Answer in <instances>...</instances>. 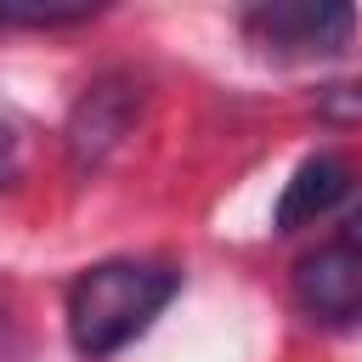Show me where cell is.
Instances as JSON below:
<instances>
[{"instance_id": "6", "label": "cell", "mask_w": 362, "mask_h": 362, "mask_svg": "<svg viewBox=\"0 0 362 362\" xmlns=\"http://www.w3.org/2000/svg\"><path fill=\"white\" fill-rule=\"evenodd\" d=\"M322 113L328 119H362V85H328L322 90Z\"/></svg>"}, {"instance_id": "9", "label": "cell", "mask_w": 362, "mask_h": 362, "mask_svg": "<svg viewBox=\"0 0 362 362\" xmlns=\"http://www.w3.org/2000/svg\"><path fill=\"white\" fill-rule=\"evenodd\" d=\"M0 28H6V6H0Z\"/></svg>"}, {"instance_id": "2", "label": "cell", "mask_w": 362, "mask_h": 362, "mask_svg": "<svg viewBox=\"0 0 362 362\" xmlns=\"http://www.w3.org/2000/svg\"><path fill=\"white\" fill-rule=\"evenodd\" d=\"M136 113H141V85H136V74H119V68H113V74L90 79L85 96L74 102V113H68V130H62L68 164H74L79 175L102 170V164L119 153V141L136 130Z\"/></svg>"}, {"instance_id": "3", "label": "cell", "mask_w": 362, "mask_h": 362, "mask_svg": "<svg viewBox=\"0 0 362 362\" xmlns=\"http://www.w3.org/2000/svg\"><path fill=\"white\" fill-rule=\"evenodd\" d=\"M294 305L322 328L362 322V255L345 243H322L294 260Z\"/></svg>"}, {"instance_id": "8", "label": "cell", "mask_w": 362, "mask_h": 362, "mask_svg": "<svg viewBox=\"0 0 362 362\" xmlns=\"http://www.w3.org/2000/svg\"><path fill=\"white\" fill-rule=\"evenodd\" d=\"M339 243H345V249H356V255H362V204H356V209H351V215H345V232H339Z\"/></svg>"}, {"instance_id": "4", "label": "cell", "mask_w": 362, "mask_h": 362, "mask_svg": "<svg viewBox=\"0 0 362 362\" xmlns=\"http://www.w3.org/2000/svg\"><path fill=\"white\" fill-rule=\"evenodd\" d=\"M249 34H260L277 51H305V57H334L351 40V6L339 0H277V6H255Z\"/></svg>"}, {"instance_id": "1", "label": "cell", "mask_w": 362, "mask_h": 362, "mask_svg": "<svg viewBox=\"0 0 362 362\" xmlns=\"http://www.w3.org/2000/svg\"><path fill=\"white\" fill-rule=\"evenodd\" d=\"M175 294L181 272L164 260H102L68 283V339L79 356L102 362L141 339Z\"/></svg>"}, {"instance_id": "7", "label": "cell", "mask_w": 362, "mask_h": 362, "mask_svg": "<svg viewBox=\"0 0 362 362\" xmlns=\"http://www.w3.org/2000/svg\"><path fill=\"white\" fill-rule=\"evenodd\" d=\"M17 170H23V141H17L11 124H0V187H11Z\"/></svg>"}, {"instance_id": "5", "label": "cell", "mask_w": 362, "mask_h": 362, "mask_svg": "<svg viewBox=\"0 0 362 362\" xmlns=\"http://www.w3.org/2000/svg\"><path fill=\"white\" fill-rule=\"evenodd\" d=\"M345 192H351V164H345L339 153H311V158L283 181V198H277L272 226H277V232H300V226H311L317 215H328Z\"/></svg>"}]
</instances>
